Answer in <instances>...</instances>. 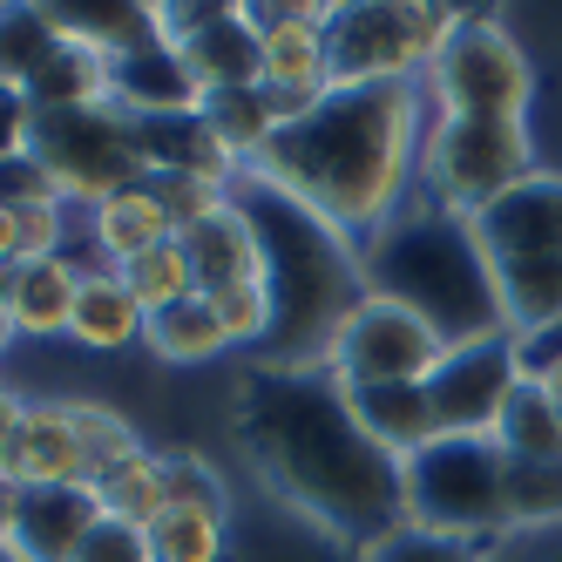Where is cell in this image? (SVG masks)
I'll return each instance as SVG.
<instances>
[{
    "label": "cell",
    "instance_id": "10",
    "mask_svg": "<svg viewBox=\"0 0 562 562\" xmlns=\"http://www.w3.org/2000/svg\"><path fill=\"white\" fill-rule=\"evenodd\" d=\"M34 164L48 170L55 196L75 217H89L95 204H109V196L149 183L143 156H136V123L115 102L42 115V123H34Z\"/></svg>",
    "mask_w": 562,
    "mask_h": 562
},
{
    "label": "cell",
    "instance_id": "35",
    "mask_svg": "<svg viewBox=\"0 0 562 562\" xmlns=\"http://www.w3.org/2000/svg\"><path fill=\"white\" fill-rule=\"evenodd\" d=\"M34 123H42L34 95L14 89V82H0V164H14V156H34Z\"/></svg>",
    "mask_w": 562,
    "mask_h": 562
},
{
    "label": "cell",
    "instance_id": "12",
    "mask_svg": "<svg viewBox=\"0 0 562 562\" xmlns=\"http://www.w3.org/2000/svg\"><path fill=\"white\" fill-rule=\"evenodd\" d=\"M521 380H529V346H521L515 333L454 346L434 367V380H427V400H434L440 434H495Z\"/></svg>",
    "mask_w": 562,
    "mask_h": 562
},
{
    "label": "cell",
    "instance_id": "39",
    "mask_svg": "<svg viewBox=\"0 0 562 562\" xmlns=\"http://www.w3.org/2000/svg\"><path fill=\"white\" fill-rule=\"evenodd\" d=\"M529 380L549 393V407H555V420H562V339L529 346Z\"/></svg>",
    "mask_w": 562,
    "mask_h": 562
},
{
    "label": "cell",
    "instance_id": "29",
    "mask_svg": "<svg viewBox=\"0 0 562 562\" xmlns=\"http://www.w3.org/2000/svg\"><path fill=\"white\" fill-rule=\"evenodd\" d=\"M495 440H502L508 461H562V420H555L549 393H542L536 380L515 386V400H508V414H502Z\"/></svg>",
    "mask_w": 562,
    "mask_h": 562
},
{
    "label": "cell",
    "instance_id": "43",
    "mask_svg": "<svg viewBox=\"0 0 562 562\" xmlns=\"http://www.w3.org/2000/svg\"><path fill=\"white\" fill-rule=\"evenodd\" d=\"M14 352V318H8V299H0V359Z\"/></svg>",
    "mask_w": 562,
    "mask_h": 562
},
{
    "label": "cell",
    "instance_id": "21",
    "mask_svg": "<svg viewBox=\"0 0 562 562\" xmlns=\"http://www.w3.org/2000/svg\"><path fill=\"white\" fill-rule=\"evenodd\" d=\"M170 237H177V224H170L164 196H156L149 183L109 196V204H95V211L82 217V245H89L102 265H130V258H143V251H156V245H170Z\"/></svg>",
    "mask_w": 562,
    "mask_h": 562
},
{
    "label": "cell",
    "instance_id": "36",
    "mask_svg": "<svg viewBox=\"0 0 562 562\" xmlns=\"http://www.w3.org/2000/svg\"><path fill=\"white\" fill-rule=\"evenodd\" d=\"M75 562H149V536L136 529V521L102 515L95 529H89V542H82V555H75Z\"/></svg>",
    "mask_w": 562,
    "mask_h": 562
},
{
    "label": "cell",
    "instance_id": "7",
    "mask_svg": "<svg viewBox=\"0 0 562 562\" xmlns=\"http://www.w3.org/2000/svg\"><path fill=\"white\" fill-rule=\"evenodd\" d=\"M536 170H542L536 115H434L420 149V196L474 224Z\"/></svg>",
    "mask_w": 562,
    "mask_h": 562
},
{
    "label": "cell",
    "instance_id": "42",
    "mask_svg": "<svg viewBox=\"0 0 562 562\" xmlns=\"http://www.w3.org/2000/svg\"><path fill=\"white\" fill-rule=\"evenodd\" d=\"M8 265H21V224H14V211L0 204V271Z\"/></svg>",
    "mask_w": 562,
    "mask_h": 562
},
{
    "label": "cell",
    "instance_id": "28",
    "mask_svg": "<svg viewBox=\"0 0 562 562\" xmlns=\"http://www.w3.org/2000/svg\"><path fill=\"white\" fill-rule=\"evenodd\" d=\"M61 48V21L55 8H0V82L27 89Z\"/></svg>",
    "mask_w": 562,
    "mask_h": 562
},
{
    "label": "cell",
    "instance_id": "20",
    "mask_svg": "<svg viewBox=\"0 0 562 562\" xmlns=\"http://www.w3.org/2000/svg\"><path fill=\"white\" fill-rule=\"evenodd\" d=\"M143 333H149V312L123 285V271H115V265L82 271L75 318H68V346H82V352H130V346H143Z\"/></svg>",
    "mask_w": 562,
    "mask_h": 562
},
{
    "label": "cell",
    "instance_id": "27",
    "mask_svg": "<svg viewBox=\"0 0 562 562\" xmlns=\"http://www.w3.org/2000/svg\"><path fill=\"white\" fill-rule=\"evenodd\" d=\"M95 502H102V515L149 529V521L170 508V454H164V448H143V454H130L123 468H109V474L95 481Z\"/></svg>",
    "mask_w": 562,
    "mask_h": 562
},
{
    "label": "cell",
    "instance_id": "40",
    "mask_svg": "<svg viewBox=\"0 0 562 562\" xmlns=\"http://www.w3.org/2000/svg\"><path fill=\"white\" fill-rule=\"evenodd\" d=\"M21 414H27V393H14L8 380H0V468H8V448L21 434Z\"/></svg>",
    "mask_w": 562,
    "mask_h": 562
},
{
    "label": "cell",
    "instance_id": "34",
    "mask_svg": "<svg viewBox=\"0 0 562 562\" xmlns=\"http://www.w3.org/2000/svg\"><path fill=\"white\" fill-rule=\"evenodd\" d=\"M359 562H495V542H454L427 529H393L373 549H359Z\"/></svg>",
    "mask_w": 562,
    "mask_h": 562
},
{
    "label": "cell",
    "instance_id": "32",
    "mask_svg": "<svg viewBox=\"0 0 562 562\" xmlns=\"http://www.w3.org/2000/svg\"><path fill=\"white\" fill-rule=\"evenodd\" d=\"M115 271H123V285L136 292L143 312H164V305L196 299V271H190L177 237H170V245H156V251H143V258H130V265H115Z\"/></svg>",
    "mask_w": 562,
    "mask_h": 562
},
{
    "label": "cell",
    "instance_id": "13",
    "mask_svg": "<svg viewBox=\"0 0 562 562\" xmlns=\"http://www.w3.org/2000/svg\"><path fill=\"white\" fill-rule=\"evenodd\" d=\"M156 27L164 42L183 55V68L196 75V89L217 95V89H258L265 82V61H258V27L237 8H156Z\"/></svg>",
    "mask_w": 562,
    "mask_h": 562
},
{
    "label": "cell",
    "instance_id": "22",
    "mask_svg": "<svg viewBox=\"0 0 562 562\" xmlns=\"http://www.w3.org/2000/svg\"><path fill=\"white\" fill-rule=\"evenodd\" d=\"M346 407L373 434V448H386L393 461H407V454H420V448L440 440L427 386H346Z\"/></svg>",
    "mask_w": 562,
    "mask_h": 562
},
{
    "label": "cell",
    "instance_id": "1",
    "mask_svg": "<svg viewBox=\"0 0 562 562\" xmlns=\"http://www.w3.org/2000/svg\"><path fill=\"white\" fill-rule=\"evenodd\" d=\"M231 440L251 495L285 508L339 549H373L407 529V481L386 448L352 420L326 367H251L231 393Z\"/></svg>",
    "mask_w": 562,
    "mask_h": 562
},
{
    "label": "cell",
    "instance_id": "11",
    "mask_svg": "<svg viewBox=\"0 0 562 562\" xmlns=\"http://www.w3.org/2000/svg\"><path fill=\"white\" fill-rule=\"evenodd\" d=\"M440 359H448V339H440L427 318L367 292L352 305V318L339 326V339L326 352V373L339 386H427Z\"/></svg>",
    "mask_w": 562,
    "mask_h": 562
},
{
    "label": "cell",
    "instance_id": "30",
    "mask_svg": "<svg viewBox=\"0 0 562 562\" xmlns=\"http://www.w3.org/2000/svg\"><path fill=\"white\" fill-rule=\"evenodd\" d=\"M68 414H75V434H82V454H89V488L109 468H123L130 454L149 448V440L136 434V420L123 407H109V400H68Z\"/></svg>",
    "mask_w": 562,
    "mask_h": 562
},
{
    "label": "cell",
    "instance_id": "5",
    "mask_svg": "<svg viewBox=\"0 0 562 562\" xmlns=\"http://www.w3.org/2000/svg\"><path fill=\"white\" fill-rule=\"evenodd\" d=\"M474 245L488 258L508 333L521 346L555 339L562 333V164H542L529 183H515L502 204L481 211Z\"/></svg>",
    "mask_w": 562,
    "mask_h": 562
},
{
    "label": "cell",
    "instance_id": "18",
    "mask_svg": "<svg viewBox=\"0 0 562 562\" xmlns=\"http://www.w3.org/2000/svg\"><path fill=\"white\" fill-rule=\"evenodd\" d=\"M75 292H82V265L68 251L61 258H21L0 271V299H8L14 318V339H68V318H75Z\"/></svg>",
    "mask_w": 562,
    "mask_h": 562
},
{
    "label": "cell",
    "instance_id": "38",
    "mask_svg": "<svg viewBox=\"0 0 562 562\" xmlns=\"http://www.w3.org/2000/svg\"><path fill=\"white\" fill-rule=\"evenodd\" d=\"M495 562H562V529H529L495 542Z\"/></svg>",
    "mask_w": 562,
    "mask_h": 562
},
{
    "label": "cell",
    "instance_id": "15",
    "mask_svg": "<svg viewBox=\"0 0 562 562\" xmlns=\"http://www.w3.org/2000/svg\"><path fill=\"white\" fill-rule=\"evenodd\" d=\"M0 474H8L14 488H89V454H82L68 400H27L21 434H14Z\"/></svg>",
    "mask_w": 562,
    "mask_h": 562
},
{
    "label": "cell",
    "instance_id": "41",
    "mask_svg": "<svg viewBox=\"0 0 562 562\" xmlns=\"http://www.w3.org/2000/svg\"><path fill=\"white\" fill-rule=\"evenodd\" d=\"M14 515H21V488L0 474V555H8V542H14Z\"/></svg>",
    "mask_w": 562,
    "mask_h": 562
},
{
    "label": "cell",
    "instance_id": "23",
    "mask_svg": "<svg viewBox=\"0 0 562 562\" xmlns=\"http://www.w3.org/2000/svg\"><path fill=\"white\" fill-rule=\"evenodd\" d=\"M245 502H170L149 521V562H231Z\"/></svg>",
    "mask_w": 562,
    "mask_h": 562
},
{
    "label": "cell",
    "instance_id": "8",
    "mask_svg": "<svg viewBox=\"0 0 562 562\" xmlns=\"http://www.w3.org/2000/svg\"><path fill=\"white\" fill-rule=\"evenodd\" d=\"M407 529L454 542H508V454L495 434H440L400 461Z\"/></svg>",
    "mask_w": 562,
    "mask_h": 562
},
{
    "label": "cell",
    "instance_id": "14",
    "mask_svg": "<svg viewBox=\"0 0 562 562\" xmlns=\"http://www.w3.org/2000/svg\"><path fill=\"white\" fill-rule=\"evenodd\" d=\"M258 27V61L265 89H333V55H326V0H245Z\"/></svg>",
    "mask_w": 562,
    "mask_h": 562
},
{
    "label": "cell",
    "instance_id": "24",
    "mask_svg": "<svg viewBox=\"0 0 562 562\" xmlns=\"http://www.w3.org/2000/svg\"><path fill=\"white\" fill-rule=\"evenodd\" d=\"M143 346L164 359V367H211V359H224V352H231V339H224V326H217V312H211V299H204V292L183 299V305L149 312Z\"/></svg>",
    "mask_w": 562,
    "mask_h": 562
},
{
    "label": "cell",
    "instance_id": "37",
    "mask_svg": "<svg viewBox=\"0 0 562 562\" xmlns=\"http://www.w3.org/2000/svg\"><path fill=\"white\" fill-rule=\"evenodd\" d=\"M48 196H55V183H48V170L34 164V156H14V164H0V204H8V211L48 204Z\"/></svg>",
    "mask_w": 562,
    "mask_h": 562
},
{
    "label": "cell",
    "instance_id": "25",
    "mask_svg": "<svg viewBox=\"0 0 562 562\" xmlns=\"http://www.w3.org/2000/svg\"><path fill=\"white\" fill-rule=\"evenodd\" d=\"M27 95H34V109H42V115H55V109H102L109 102V55H95L89 42L61 34V48L27 82Z\"/></svg>",
    "mask_w": 562,
    "mask_h": 562
},
{
    "label": "cell",
    "instance_id": "26",
    "mask_svg": "<svg viewBox=\"0 0 562 562\" xmlns=\"http://www.w3.org/2000/svg\"><path fill=\"white\" fill-rule=\"evenodd\" d=\"M204 130L224 143V156L237 170H251L258 156L271 149V136H278V123H271V102H265V82L258 89H217V95H204Z\"/></svg>",
    "mask_w": 562,
    "mask_h": 562
},
{
    "label": "cell",
    "instance_id": "2",
    "mask_svg": "<svg viewBox=\"0 0 562 562\" xmlns=\"http://www.w3.org/2000/svg\"><path fill=\"white\" fill-rule=\"evenodd\" d=\"M434 109L420 89H333L305 123L278 130L245 177L285 190L339 237H367L420 196V149Z\"/></svg>",
    "mask_w": 562,
    "mask_h": 562
},
{
    "label": "cell",
    "instance_id": "6",
    "mask_svg": "<svg viewBox=\"0 0 562 562\" xmlns=\"http://www.w3.org/2000/svg\"><path fill=\"white\" fill-rule=\"evenodd\" d=\"M461 21L468 8L440 0H346L326 21L333 89H420Z\"/></svg>",
    "mask_w": 562,
    "mask_h": 562
},
{
    "label": "cell",
    "instance_id": "9",
    "mask_svg": "<svg viewBox=\"0 0 562 562\" xmlns=\"http://www.w3.org/2000/svg\"><path fill=\"white\" fill-rule=\"evenodd\" d=\"M420 95L434 115H536L542 75H536V55L521 48V34L502 14L468 8L448 55L427 68Z\"/></svg>",
    "mask_w": 562,
    "mask_h": 562
},
{
    "label": "cell",
    "instance_id": "44",
    "mask_svg": "<svg viewBox=\"0 0 562 562\" xmlns=\"http://www.w3.org/2000/svg\"><path fill=\"white\" fill-rule=\"evenodd\" d=\"M0 562H8V555H0Z\"/></svg>",
    "mask_w": 562,
    "mask_h": 562
},
{
    "label": "cell",
    "instance_id": "3",
    "mask_svg": "<svg viewBox=\"0 0 562 562\" xmlns=\"http://www.w3.org/2000/svg\"><path fill=\"white\" fill-rule=\"evenodd\" d=\"M237 204L258 224L265 285H271V312H278L258 367H326L339 326L352 318V305L367 299L359 245L339 237L326 217H312L305 204H292L285 190L258 183V177H237Z\"/></svg>",
    "mask_w": 562,
    "mask_h": 562
},
{
    "label": "cell",
    "instance_id": "31",
    "mask_svg": "<svg viewBox=\"0 0 562 562\" xmlns=\"http://www.w3.org/2000/svg\"><path fill=\"white\" fill-rule=\"evenodd\" d=\"M562 529V461H508V536Z\"/></svg>",
    "mask_w": 562,
    "mask_h": 562
},
{
    "label": "cell",
    "instance_id": "17",
    "mask_svg": "<svg viewBox=\"0 0 562 562\" xmlns=\"http://www.w3.org/2000/svg\"><path fill=\"white\" fill-rule=\"evenodd\" d=\"M109 102L123 115H196L204 109V89H196V75L183 68V55L156 34V42L109 61Z\"/></svg>",
    "mask_w": 562,
    "mask_h": 562
},
{
    "label": "cell",
    "instance_id": "4",
    "mask_svg": "<svg viewBox=\"0 0 562 562\" xmlns=\"http://www.w3.org/2000/svg\"><path fill=\"white\" fill-rule=\"evenodd\" d=\"M359 278H367L373 299H393L414 318H427L448 339V352L508 333V312H502V292L488 278V258L474 245V224L427 204V196L393 211L359 245Z\"/></svg>",
    "mask_w": 562,
    "mask_h": 562
},
{
    "label": "cell",
    "instance_id": "33",
    "mask_svg": "<svg viewBox=\"0 0 562 562\" xmlns=\"http://www.w3.org/2000/svg\"><path fill=\"white\" fill-rule=\"evenodd\" d=\"M211 312H217V326L231 339V352H258L271 346V326H278V312H271V285H224V292H204Z\"/></svg>",
    "mask_w": 562,
    "mask_h": 562
},
{
    "label": "cell",
    "instance_id": "19",
    "mask_svg": "<svg viewBox=\"0 0 562 562\" xmlns=\"http://www.w3.org/2000/svg\"><path fill=\"white\" fill-rule=\"evenodd\" d=\"M190 271H196V292H224V285H265V245H258V224L245 217V204H231L217 217H204L196 231L177 237Z\"/></svg>",
    "mask_w": 562,
    "mask_h": 562
},
{
    "label": "cell",
    "instance_id": "16",
    "mask_svg": "<svg viewBox=\"0 0 562 562\" xmlns=\"http://www.w3.org/2000/svg\"><path fill=\"white\" fill-rule=\"evenodd\" d=\"M95 521H102L95 488H21L8 562H75Z\"/></svg>",
    "mask_w": 562,
    "mask_h": 562
},
{
    "label": "cell",
    "instance_id": "45",
    "mask_svg": "<svg viewBox=\"0 0 562 562\" xmlns=\"http://www.w3.org/2000/svg\"><path fill=\"white\" fill-rule=\"evenodd\" d=\"M555 339H562V333H555Z\"/></svg>",
    "mask_w": 562,
    "mask_h": 562
}]
</instances>
